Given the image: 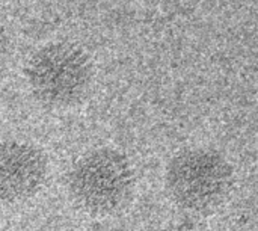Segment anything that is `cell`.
<instances>
[{
    "instance_id": "6da1fadb",
    "label": "cell",
    "mask_w": 258,
    "mask_h": 231,
    "mask_svg": "<svg viewBox=\"0 0 258 231\" xmlns=\"http://www.w3.org/2000/svg\"><path fill=\"white\" fill-rule=\"evenodd\" d=\"M67 189L79 210L91 216L112 215L125 204L132 194V163L118 150H91L71 166Z\"/></svg>"
},
{
    "instance_id": "7a4b0ae2",
    "label": "cell",
    "mask_w": 258,
    "mask_h": 231,
    "mask_svg": "<svg viewBox=\"0 0 258 231\" xmlns=\"http://www.w3.org/2000/svg\"><path fill=\"white\" fill-rule=\"evenodd\" d=\"M228 160L212 148H186L168 163L165 185L171 200L183 210L206 213L219 207L233 189Z\"/></svg>"
},
{
    "instance_id": "3957f363",
    "label": "cell",
    "mask_w": 258,
    "mask_h": 231,
    "mask_svg": "<svg viewBox=\"0 0 258 231\" xmlns=\"http://www.w3.org/2000/svg\"><path fill=\"white\" fill-rule=\"evenodd\" d=\"M26 74L35 98L53 109L79 104L92 79L88 57L70 45L42 48L30 59Z\"/></svg>"
},
{
    "instance_id": "277c9868",
    "label": "cell",
    "mask_w": 258,
    "mask_h": 231,
    "mask_svg": "<svg viewBox=\"0 0 258 231\" xmlns=\"http://www.w3.org/2000/svg\"><path fill=\"white\" fill-rule=\"evenodd\" d=\"M48 160L41 148L24 141H8L0 148V198L23 203L45 185Z\"/></svg>"
}]
</instances>
